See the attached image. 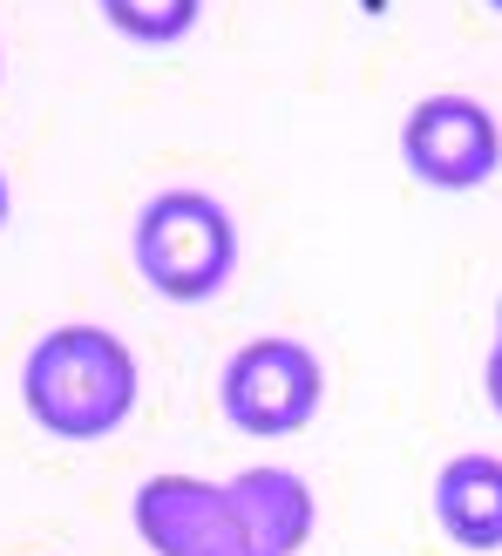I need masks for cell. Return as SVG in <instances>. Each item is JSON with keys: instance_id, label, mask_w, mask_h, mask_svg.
I'll return each instance as SVG.
<instances>
[{"instance_id": "cell-5", "label": "cell", "mask_w": 502, "mask_h": 556, "mask_svg": "<svg viewBox=\"0 0 502 556\" xmlns=\"http://www.w3.org/2000/svg\"><path fill=\"white\" fill-rule=\"evenodd\" d=\"M136 536L156 556H244L225 482L198 476H150L136 489Z\"/></svg>"}, {"instance_id": "cell-2", "label": "cell", "mask_w": 502, "mask_h": 556, "mask_svg": "<svg viewBox=\"0 0 502 556\" xmlns=\"http://www.w3.org/2000/svg\"><path fill=\"white\" fill-rule=\"evenodd\" d=\"M129 258L143 271V286L163 292L171 305H204L231 286L238 271V217L211 198V190H156L136 211Z\"/></svg>"}, {"instance_id": "cell-12", "label": "cell", "mask_w": 502, "mask_h": 556, "mask_svg": "<svg viewBox=\"0 0 502 556\" xmlns=\"http://www.w3.org/2000/svg\"><path fill=\"white\" fill-rule=\"evenodd\" d=\"M244 556H251V549H244Z\"/></svg>"}, {"instance_id": "cell-10", "label": "cell", "mask_w": 502, "mask_h": 556, "mask_svg": "<svg viewBox=\"0 0 502 556\" xmlns=\"http://www.w3.org/2000/svg\"><path fill=\"white\" fill-rule=\"evenodd\" d=\"M0 225H8V177H0Z\"/></svg>"}, {"instance_id": "cell-3", "label": "cell", "mask_w": 502, "mask_h": 556, "mask_svg": "<svg viewBox=\"0 0 502 556\" xmlns=\"http://www.w3.org/2000/svg\"><path fill=\"white\" fill-rule=\"evenodd\" d=\"M326 401V367L313 346L286 340V332H272V340H251L225 359V380H217V407H225V421L251 441H286L299 434L305 421L319 414Z\"/></svg>"}, {"instance_id": "cell-4", "label": "cell", "mask_w": 502, "mask_h": 556, "mask_svg": "<svg viewBox=\"0 0 502 556\" xmlns=\"http://www.w3.org/2000/svg\"><path fill=\"white\" fill-rule=\"evenodd\" d=\"M401 163L428 190H482L502 170V123L476 96H422L401 123Z\"/></svg>"}, {"instance_id": "cell-1", "label": "cell", "mask_w": 502, "mask_h": 556, "mask_svg": "<svg viewBox=\"0 0 502 556\" xmlns=\"http://www.w3.org/2000/svg\"><path fill=\"white\" fill-rule=\"evenodd\" d=\"M136 353L109 326H54L35 340L21 367V401L27 421L54 441H102L136 414Z\"/></svg>"}, {"instance_id": "cell-8", "label": "cell", "mask_w": 502, "mask_h": 556, "mask_svg": "<svg viewBox=\"0 0 502 556\" xmlns=\"http://www.w3.org/2000/svg\"><path fill=\"white\" fill-rule=\"evenodd\" d=\"M96 8L136 48H177L204 21V0H96Z\"/></svg>"}, {"instance_id": "cell-11", "label": "cell", "mask_w": 502, "mask_h": 556, "mask_svg": "<svg viewBox=\"0 0 502 556\" xmlns=\"http://www.w3.org/2000/svg\"><path fill=\"white\" fill-rule=\"evenodd\" d=\"M489 8H495V14H502V0H489Z\"/></svg>"}, {"instance_id": "cell-7", "label": "cell", "mask_w": 502, "mask_h": 556, "mask_svg": "<svg viewBox=\"0 0 502 556\" xmlns=\"http://www.w3.org/2000/svg\"><path fill=\"white\" fill-rule=\"evenodd\" d=\"M435 522L462 549H502V455H455L441 468Z\"/></svg>"}, {"instance_id": "cell-6", "label": "cell", "mask_w": 502, "mask_h": 556, "mask_svg": "<svg viewBox=\"0 0 502 556\" xmlns=\"http://www.w3.org/2000/svg\"><path fill=\"white\" fill-rule=\"evenodd\" d=\"M231 495V516H238V536L251 556H299L313 543V522L319 503L292 468H244V476L225 482Z\"/></svg>"}, {"instance_id": "cell-9", "label": "cell", "mask_w": 502, "mask_h": 556, "mask_svg": "<svg viewBox=\"0 0 502 556\" xmlns=\"http://www.w3.org/2000/svg\"><path fill=\"white\" fill-rule=\"evenodd\" d=\"M482 380H489V401H495V414H502V305H495V346H489Z\"/></svg>"}]
</instances>
